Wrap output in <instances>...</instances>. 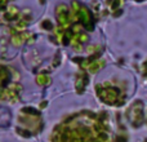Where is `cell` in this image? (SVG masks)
Here are the masks:
<instances>
[{
  "label": "cell",
  "mask_w": 147,
  "mask_h": 142,
  "mask_svg": "<svg viewBox=\"0 0 147 142\" xmlns=\"http://www.w3.org/2000/svg\"><path fill=\"white\" fill-rule=\"evenodd\" d=\"M51 142H109V132L98 116L80 112L57 125Z\"/></svg>",
  "instance_id": "cell-1"
}]
</instances>
